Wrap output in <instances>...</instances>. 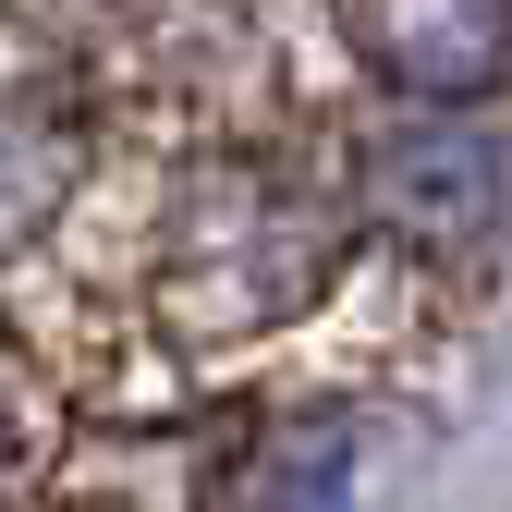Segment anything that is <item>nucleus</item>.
Segmentation results:
<instances>
[{
    "instance_id": "1",
    "label": "nucleus",
    "mask_w": 512,
    "mask_h": 512,
    "mask_svg": "<svg viewBox=\"0 0 512 512\" xmlns=\"http://www.w3.org/2000/svg\"><path fill=\"white\" fill-rule=\"evenodd\" d=\"M354 61L403 98H476L512 61V0H330Z\"/></svg>"
},
{
    "instance_id": "2",
    "label": "nucleus",
    "mask_w": 512,
    "mask_h": 512,
    "mask_svg": "<svg viewBox=\"0 0 512 512\" xmlns=\"http://www.w3.org/2000/svg\"><path fill=\"white\" fill-rule=\"evenodd\" d=\"M378 208H391V232L403 244H476L488 232V208H500V147H476V135H391L378 147Z\"/></svg>"
}]
</instances>
